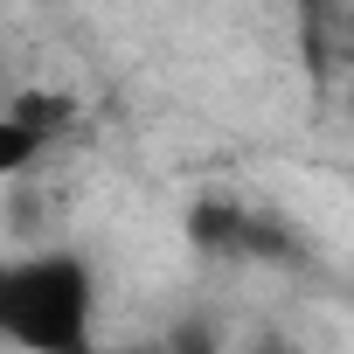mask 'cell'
Returning <instances> with one entry per match:
<instances>
[{"instance_id": "obj_1", "label": "cell", "mask_w": 354, "mask_h": 354, "mask_svg": "<svg viewBox=\"0 0 354 354\" xmlns=\"http://www.w3.org/2000/svg\"><path fill=\"white\" fill-rule=\"evenodd\" d=\"M97 333V278L77 250H28L0 264V340L35 354H84Z\"/></svg>"}, {"instance_id": "obj_2", "label": "cell", "mask_w": 354, "mask_h": 354, "mask_svg": "<svg viewBox=\"0 0 354 354\" xmlns=\"http://www.w3.org/2000/svg\"><path fill=\"white\" fill-rule=\"evenodd\" d=\"M63 104L56 97H15V104H0V188L21 181V174L63 139Z\"/></svg>"}]
</instances>
